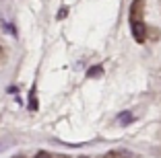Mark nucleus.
<instances>
[{
    "label": "nucleus",
    "mask_w": 161,
    "mask_h": 158,
    "mask_svg": "<svg viewBox=\"0 0 161 158\" xmlns=\"http://www.w3.org/2000/svg\"><path fill=\"white\" fill-rule=\"evenodd\" d=\"M35 158H50V154H46V152H39Z\"/></svg>",
    "instance_id": "nucleus-6"
},
{
    "label": "nucleus",
    "mask_w": 161,
    "mask_h": 158,
    "mask_svg": "<svg viewBox=\"0 0 161 158\" xmlns=\"http://www.w3.org/2000/svg\"><path fill=\"white\" fill-rule=\"evenodd\" d=\"M101 72H103V68H101V66H93V68L87 72V76H89V78H93V76H99Z\"/></svg>",
    "instance_id": "nucleus-3"
},
{
    "label": "nucleus",
    "mask_w": 161,
    "mask_h": 158,
    "mask_svg": "<svg viewBox=\"0 0 161 158\" xmlns=\"http://www.w3.org/2000/svg\"><path fill=\"white\" fill-rule=\"evenodd\" d=\"M29 99H31V103H29V109H31V111H35V109H37V103H35V89H31Z\"/></svg>",
    "instance_id": "nucleus-4"
},
{
    "label": "nucleus",
    "mask_w": 161,
    "mask_h": 158,
    "mask_svg": "<svg viewBox=\"0 0 161 158\" xmlns=\"http://www.w3.org/2000/svg\"><path fill=\"white\" fill-rule=\"evenodd\" d=\"M130 27H132L134 39H136V41H142V39H145V25H142L141 21H132V23H130Z\"/></svg>",
    "instance_id": "nucleus-1"
},
{
    "label": "nucleus",
    "mask_w": 161,
    "mask_h": 158,
    "mask_svg": "<svg viewBox=\"0 0 161 158\" xmlns=\"http://www.w3.org/2000/svg\"><path fill=\"white\" fill-rule=\"evenodd\" d=\"M66 13H68L66 8H60V10H58V19H64V17H66Z\"/></svg>",
    "instance_id": "nucleus-5"
},
{
    "label": "nucleus",
    "mask_w": 161,
    "mask_h": 158,
    "mask_svg": "<svg viewBox=\"0 0 161 158\" xmlns=\"http://www.w3.org/2000/svg\"><path fill=\"white\" fill-rule=\"evenodd\" d=\"M13 158H25V156H21V154H19V156H13Z\"/></svg>",
    "instance_id": "nucleus-7"
},
{
    "label": "nucleus",
    "mask_w": 161,
    "mask_h": 158,
    "mask_svg": "<svg viewBox=\"0 0 161 158\" xmlns=\"http://www.w3.org/2000/svg\"><path fill=\"white\" fill-rule=\"evenodd\" d=\"M118 121H120V125H128V123H132V121H134V115L130 111H124V113H120Z\"/></svg>",
    "instance_id": "nucleus-2"
}]
</instances>
